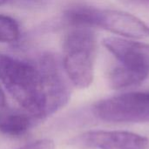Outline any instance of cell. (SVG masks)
I'll return each instance as SVG.
<instances>
[{"instance_id":"cell-1","label":"cell","mask_w":149,"mask_h":149,"mask_svg":"<svg viewBox=\"0 0 149 149\" xmlns=\"http://www.w3.org/2000/svg\"><path fill=\"white\" fill-rule=\"evenodd\" d=\"M0 81L10 96L33 118L45 117L41 77L37 65L0 53Z\"/></svg>"},{"instance_id":"cell-2","label":"cell","mask_w":149,"mask_h":149,"mask_svg":"<svg viewBox=\"0 0 149 149\" xmlns=\"http://www.w3.org/2000/svg\"><path fill=\"white\" fill-rule=\"evenodd\" d=\"M64 18L72 27L100 28L127 38L149 37V26L145 22L121 10L78 4L67 8Z\"/></svg>"},{"instance_id":"cell-3","label":"cell","mask_w":149,"mask_h":149,"mask_svg":"<svg viewBox=\"0 0 149 149\" xmlns=\"http://www.w3.org/2000/svg\"><path fill=\"white\" fill-rule=\"evenodd\" d=\"M97 41L90 28L73 27L63 41V68L73 86L89 87L93 80Z\"/></svg>"},{"instance_id":"cell-4","label":"cell","mask_w":149,"mask_h":149,"mask_svg":"<svg viewBox=\"0 0 149 149\" xmlns=\"http://www.w3.org/2000/svg\"><path fill=\"white\" fill-rule=\"evenodd\" d=\"M93 111L98 119L107 122H149V91L127 93L100 100Z\"/></svg>"},{"instance_id":"cell-5","label":"cell","mask_w":149,"mask_h":149,"mask_svg":"<svg viewBox=\"0 0 149 149\" xmlns=\"http://www.w3.org/2000/svg\"><path fill=\"white\" fill-rule=\"evenodd\" d=\"M37 66L41 77L45 116L46 117L67 104L71 91L58 61L52 55H43Z\"/></svg>"},{"instance_id":"cell-6","label":"cell","mask_w":149,"mask_h":149,"mask_svg":"<svg viewBox=\"0 0 149 149\" xmlns=\"http://www.w3.org/2000/svg\"><path fill=\"white\" fill-rule=\"evenodd\" d=\"M80 149H147L149 140L127 131H88L71 141Z\"/></svg>"},{"instance_id":"cell-7","label":"cell","mask_w":149,"mask_h":149,"mask_svg":"<svg viewBox=\"0 0 149 149\" xmlns=\"http://www.w3.org/2000/svg\"><path fill=\"white\" fill-rule=\"evenodd\" d=\"M103 45L118 60L119 66L148 77L149 45L127 38L108 37L103 40Z\"/></svg>"},{"instance_id":"cell-8","label":"cell","mask_w":149,"mask_h":149,"mask_svg":"<svg viewBox=\"0 0 149 149\" xmlns=\"http://www.w3.org/2000/svg\"><path fill=\"white\" fill-rule=\"evenodd\" d=\"M0 111V132L8 136H21L25 134L32 125L31 115L21 113Z\"/></svg>"},{"instance_id":"cell-9","label":"cell","mask_w":149,"mask_h":149,"mask_svg":"<svg viewBox=\"0 0 149 149\" xmlns=\"http://www.w3.org/2000/svg\"><path fill=\"white\" fill-rule=\"evenodd\" d=\"M19 26L12 17L0 14V42L12 43L18 39Z\"/></svg>"},{"instance_id":"cell-10","label":"cell","mask_w":149,"mask_h":149,"mask_svg":"<svg viewBox=\"0 0 149 149\" xmlns=\"http://www.w3.org/2000/svg\"><path fill=\"white\" fill-rule=\"evenodd\" d=\"M18 149H55V145L52 141L45 139L31 142Z\"/></svg>"},{"instance_id":"cell-11","label":"cell","mask_w":149,"mask_h":149,"mask_svg":"<svg viewBox=\"0 0 149 149\" xmlns=\"http://www.w3.org/2000/svg\"><path fill=\"white\" fill-rule=\"evenodd\" d=\"M124 1L135 5L149 7V0H124Z\"/></svg>"},{"instance_id":"cell-12","label":"cell","mask_w":149,"mask_h":149,"mask_svg":"<svg viewBox=\"0 0 149 149\" xmlns=\"http://www.w3.org/2000/svg\"><path fill=\"white\" fill-rule=\"evenodd\" d=\"M6 107V100H5V95L4 93L0 86V110L3 109Z\"/></svg>"},{"instance_id":"cell-13","label":"cell","mask_w":149,"mask_h":149,"mask_svg":"<svg viewBox=\"0 0 149 149\" xmlns=\"http://www.w3.org/2000/svg\"><path fill=\"white\" fill-rule=\"evenodd\" d=\"M9 0H0V6L1 5H3L4 3H6Z\"/></svg>"}]
</instances>
